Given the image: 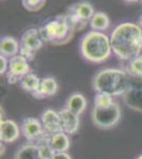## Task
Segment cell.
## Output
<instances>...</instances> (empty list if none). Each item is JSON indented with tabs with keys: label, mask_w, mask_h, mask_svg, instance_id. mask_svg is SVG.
I'll list each match as a JSON object with an SVG mask.
<instances>
[{
	"label": "cell",
	"mask_w": 142,
	"mask_h": 159,
	"mask_svg": "<svg viewBox=\"0 0 142 159\" xmlns=\"http://www.w3.org/2000/svg\"><path fill=\"white\" fill-rule=\"evenodd\" d=\"M110 45L119 60H134L142 53V30L134 22L118 25L110 34Z\"/></svg>",
	"instance_id": "6da1fadb"
},
{
	"label": "cell",
	"mask_w": 142,
	"mask_h": 159,
	"mask_svg": "<svg viewBox=\"0 0 142 159\" xmlns=\"http://www.w3.org/2000/svg\"><path fill=\"white\" fill-rule=\"evenodd\" d=\"M38 31L44 43L53 46H62L70 42L76 29L68 15L57 14L43 21Z\"/></svg>",
	"instance_id": "7a4b0ae2"
},
{
	"label": "cell",
	"mask_w": 142,
	"mask_h": 159,
	"mask_svg": "<svg viewBox=\"0 0 142 159\" xmlns=\"http://www.w3.org/2000/svg\"><path fill=\"white\" fill-rule=\"evenodd\" d=\"M131 76L124 69L105 68L98 71L92 79L95 92H104L112 97L123 96L130 88Z\"/></svg>",
	"instance_id": "3957f363"
},
{
	"label": "cell",
	"mask_w": 142,
	"mask_h": 159,
	"mask_svg": "<svg viewBox=\"0 0 142 159\" xmlns=\"http://www.w3.org/2000/svg\"><path fill=\"white\" fill-rule=\"evenodd\" d=\"M110 37L105 33L89 31L81 38L80 53L85 61L94 64L106 61L112 55Z\"/></svg>",
	"instance_id": "277c9868"
},
{
	"label": "cell",
	"mask_w": 142,
	"mask_h": 159,
	"mask_svg": "<svg viewBox=\"0 0 142 159\" xmlns=\"http://www.w3.org/2000/svg\"><path fill=\"white\" fill-rule=\"evenodd\" d=\"M121 119V109L119 105L113 103L106 108L94 107L91 110V120L98 129H109L115 127Z\"/></svg>",
	"instance_id": "5b68a950"
},
{
	"label": "cell",
	"mask_w": 142,
	"mask_h": 159,
	"mask_svg": "<svg viewBox=\"0 0 142 159\" xmlns=\"http://www.w3.org/2000/svg\"><path fill=\"white\" fill-rule=\"evenodd\" d=\"M66 14L70 17L73 25H76V31H80L86 27L87 22L90 21L95 12L94 6L89 1L81 0V1L74 2L67 7Z\"/></svg>",
	"instance_id": "8992f818"
},
{
	"label": "cell",
	"mask_w": 142,
	"mask_h": 159,
	"mask_svg": "<svg viewBox=\"0 0 142 159\" xmlns=\"http://www.w3.org/2000/svg\"><path fill=\"white\" fill-rule=\"evenodd\" d=\"M19 126L22 136L29 141V143L38 144V143L50 138V136L46 133L45 129H44L40 120L36 119V118H25Z\"/></svg>",
	"instance_id": "52a82bcc"
},
{
	"label": "cell",
	"mask_w": 142,
	"mask_h": 159,
	"mask_svg": "<svg viewBox=\"0 0 142 159\" xmlns=\"http://www.w3.org/2000/svg\"><path fill=\"white\" fill-rule=\"evenodd\" d=\"M31 72V68L24 56L18 54L9 60V69L7 72V80L9 84L20 83L24 76Z\"/></svg>",
	"instance_id": "ba28073f"
},
{
	"label": "cell",
	"mask_w": 142,
	"mask_h": 159,
	"mask_svg": "<svg viewBox=\"0 0 142 159\" xmlns=\"http://www.w3.org/2000/svg\"><path fill=\"white\" fill-rule=\"evenodd\" d=\"M40 122H42L44 129L49 136L63 132L58 111H55V110L50 108L44 110L40 115Z\"/></svg>",
	"instance_id": "9c48e42d"
},
{
	"label": "cell",
	"mask_w": 142,
	"mask_h": 159,
	"mask_svg": "<svg viewBox=\"0 0 142 159\" xmlns=\"http://www.w3.org/2000/svg\"><path fill=\"white\" fill-rule=\"evenodd\" d=\"M20 48L24 49H29L33 52L39 51L43 48L44 40L39 34V31L36 28H30L25 30L24 34L21 35V38L19 40Z\"/></svg>",
	"instance_id": "30bf717a"
},
{
	"label": "cell",
	"mask_w": 142,
	"mask_h": 159,
	"mask_svg": "<svg viewBox=\"0 0 142 159\" xmlns=\"http://www.w3.org/2000/svg\"><path fill=\"white\" fill-rule=\"evenodd\" d=\"M123 101L130 108L142 112V84H131L127 91L123 94Z\"/></svg>",
	"instance_id": "8fae6325"
},
{
	"label": "cell",
	"mask_w": 142,
	"mask_h": 159,
	"mask_svg": "<svg viewBox=\"0 0 142 159\" xmlns=\"http://www.w3.org/2000/svg\"><path fill=\"white\" fill-rule=\"evenodd\" d=\"M20 126L13 120H1L0 122V140L3 143H12L19 138Z\"/></svg>",
	"instance_id": "7c38bea8"
},
{
	"label": "cell",
	"mask_w": 142,
	"mask_h": 159,
	"mask_svg": "<svg viewBox=\"0 0 142 159\" xmlns=\"http://www.w3.org/2000/svg\"><path fill=\"white\" fill-rule=\"evenodd\" d=\"M61 117V123L63 132L68 135H73L77 132L80 127V118L77 115L73 114L70 110L64 107L58 111Z\"/></svg>",
	"instance_id": "4fadbf2b"
},
{
	"label": "cell",
	"mask_w": 142,
	"mask_h": 159,
	"mask_svg": "<svg viewBox=\"0 0 142 159\" xmlns=\"http://www.w3.org/2000/svg\"><path fill=\"white\" fill-rule=\"evenodd\" d=\"M57 90L58 84L56 82V80L52 78V76H46V78H43L40 80L39 88L32 97L36 100H43L56 94Z\"/></svg>",
	"instance_id": "5bb4252c"
},
{
	"label": "cell",
	"mask_w": 142,
	"mask_h": 159,
	"mask_svg": "<svg viewBox=\"0 0 142 159\" xmlns=\"http://www.w3.org/2000/svg\"><path fill=\"white\" fill-rule=\"evenodd\" d=\"M20 43L13 36H3L0 42V55L10 58L19 54Z\"/></svg>",
	"instance_id": "9a60e30c"
},
{
	"label": "cell",
	"mask_w": 142,
	"mask_h": 159,
	"mask_svg": "<svg viewBox=\"0 0 142 159\" xmlns=\"http://www.w3.org/2000/svg\"><path fill=\"white\" fill-rule=\"evenodd\" d=\"M87 106V100L82 93L79 92H74L72 93L66 101L65 108L70 110L73 114L77 115V116H81L82 114L85 111Z\"/></svg>",
	"instance_id": "2e32d148"
},
{
	"label": "cell",
	"mask_w": 142,
	"mask_h": 159,
	"mask_svg": "<svg viewBox=\"0 0 142 159\" xmlns=\"http://www.w3.org/2000/svg\"><path fill=\"white\" fill-rule=\"evenodd\" d=\"M49 144L55 153H65L70 148L69 135L64 132L56 133L49 138Z\"/></svg>",
	"instance_id": "e0dca14e"
},
{
	"label": "cell",
	"mask_w": 142,
	"mask_h": 159,
	"mask_svg": "<svg viewBox=\"0 0 142 159\" xmlns=\"http://www.w3.org/2000/svg\"><path fill=\"white\" fill-rule=\"evenodd\" d=\"M14 159H43L39 153V148L37 144L29 143L21 145L16 151Z\"/></svg>",
	"instance_id": "ac0fdd59"
},
{
	"label": "cell",
	"mask_w": 142,
	"mask_h": 159,
	"mask_svg": "<svg viewBox=\"0 0 142 159\" xmlns=\"http://www.w3.org/2000/svg\"><path fill=\"white\" fill-rule=\"evenodd\" d=\"M89 25L91 28V31L104 33L110 25V19L108 15L104 12H95V14L90 19Z\"/></svg>",
	"instance_id": "d6986e66"
},
{
	"label": "cell",
	"mask_w": 142,
	"mask_h": 159,
	"mask_svg": "<svg viewBox=\"0 0 142 159\" xmlns=\"http://www.w3.org/2000/svg\"><path fill=\"white\" fill-rule=\"evenodd\" d=\"M40 80L42 79L38 78L36 74H34L33 72H30L22 78L19 84H20V87H21L25 91H27L28 93L33 96V94L38 90V88H39Z\"/></svg>",
	"instance_id": "ffe728a7"
},
{
	"label": "cell",
	"mask_w": 142,
	"mask_h": 159,
	"mask_svg": "<svg viewBox=\"0 0 142 159\" xmlns=\"http://www.w3.org/2000/svg\"><path fill=\"white\" fill-rule=\"evenodd\" d=\"M124 70L131 78L142 80V54L127 61Z\"/></svg>",
	"instance_id": "44dd1931"
},
{
	"label": "cell",
	"mask_w": 142,
	"mask_h": 159,
	"mask_svg": "<svg viewBox=\"0 0 142 159\" xmlns=\"http://www.w3.org/2000/svg\"><path fill=\"white\" fill-rule=\"evenodd\" d=\"M115 103L112 97L110 94L104 93V92H95L94 98V107L97 108H106Z\"/></svg>",
	"instance_id": "7402d4cb"
},
{
	"label": "cell",
	"mask_w": 142,
	"mask_h": 159,
	"mask_svg": "<svg viewBox=\"0 0 142 159\" xmlns=\"http://www.w3.org/2000/svg\"><path fill=\"white\" fill-rule=\"evenodd\" d=\"M47 0H21L22 7L28 12H37L45 7Z\"/></svg>",
	"instance_id": "603a6c76"
},
{
	"label": "cell",
	"mask_w": 142,
	"mask_h": 159,
	"mask_svg": "<svg viewBox=\"0 0 142 159\" xmlns=\"http://www.w3.org/2000/svg\"><path fill=\"white\" fill-rule=\"evenodd\" d=\"M37 147L39 148V153L43 159H52L55 152H54L52 148L50 147V144H49V139L38 143Z\"/></svg>",
	"instance_id": "cb8c5ba5"
},
{
	"label": "cell",
	"mask_w": 142,
	"mask_h": 159,
	"mask_svg": "<svg viewBox=\"0 0 142 159\" xmlns=\"http://www.w3.org/2000/svg\"><path fill=\"white\" fill-rule=\"evenodd\" d=\"M9 69V58L3 55H0V74H7Z\"/></svg>",
	"instance_id": "d4e9b609"
},
{
	"label": "cell",
	"mask_w": 142,
	"mask_h": 159,
	"mask_svg": "<svg viewBox=\"0 0 142 159\" xmlns=\"http://www.w3.org/2000/svg\"><path fill=\"white\" fill-rule=\"evenodd\" d=\"M52 159H72V158L68 153L65 152V153H55Z\"/></svg>",
	"instance_id": "484cf974"
},
{
	"label": "cell",
	"mask_w": 142,
	"mask_h": 159,
	"mask_svg": "<svg viewBox=\"0 0 142 159\" xmlns=\"http://www.w3.org/2000/svg\"><path fill=\"white\" fill-rule=\"evenodd\" d=\"M137 25H138V27L142 30V15H140V16L138 17V19H137Z\"/></svg>",
	"instance_id": "4316f807"
},
{
	"label": "cell",
	"mask_w": 142,
	"mask_h": 159,
	"mask_svg": "<svg viewBox=\"0 0 142 159\" xmlns=\"http://www.w3.org/2000/svg\"><path fill=\"white\" fill-rule=\"evenodd\" d=\"M121 1L127 2V3H133V2H139V0H121Z\"/></svg>",
	"instance_id": "83f0119b"
},
{
	"label": "cell",
	"mask_w": 142,
	"mask_h": 159,
	"mask_svg": "<svg viewBox=\"0 0 142 159\" xmlns=\"http://www.w3.org/2000/svg\"><path fill=\"white\" fill-rule=\"evenodd\" d=\"M137 159H142V155H140V156H139V157L137 158Z\"/></svg>",
	"instance_id": "f1b7e54d"
},
{
	"label": "cell",
	"mask_w": 142,
	"mask_h": 159,
	"mask_svg": "<svg viewBox=\"0 0 142 159\" xmlns=\"http://www.w3.org/2000/svg\"><path fill=\"white\" fill-rule=\"evenodd\" d=\"M139 2H141V3H142V0H139Z\"/></svg>",
	"instance_id": "f546056e"
}]
</instances>
